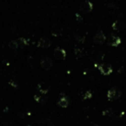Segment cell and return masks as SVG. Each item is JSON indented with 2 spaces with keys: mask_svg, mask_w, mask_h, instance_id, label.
Wrapping results in <instances>:
<instances>
[{
  "mask_svg": "<svg viewBox=\"0 0 126 126\" xmlns=\"http://www.w3.org/2000/svg\"><path fill=\"white\" fill-rule=\"evenodd\" d=\"M121 95H122V93H121L120 90H118L117 87H113V88H110L108 91L107 98H108V99L110 100V101H113V100L118 99L121 97Z\"/></svg>",
  "mask_w": 126,
  "mask_h": 126,
  "instance_id": "obj_1",
  "label": "cell"
},
{
  "mask_svg": "<svg viewBox=\"0 0 126 126\" xmlns=\"http://www.w3.org/2000/svg\"><path fill=\"white\" fill-rule=\"evenodd\" d=\"M93 5L90 1L88 0H85L79 5V11L83 13H90L93 11Z\"/></svg>",
  "mask_w": 126,
  "mask_h": 126,
  "instance_id": "obj_2",
  "label": "cell"
},
{
  "mask_svg": "<svg viewBox=\"0 0 126 126\" xmlns=\"http://www.w3.org/2000/svg\"><path fill=\"white\" fill-rule=\"evenodd\" d=\"M105 40H106V36L103 33V31H98L93 36V42L98 44V45L103 44L105 42Z\"/></svg>",
  "mask_w": 126,
  "mask_h": 126,
  "instance_id": "obj_3",
  "label": "cell"
},
{
  "mask_svg": "<svg viewBox=\"0 0 126 126\" xmlns=\"http://www.w3.org/2000/svg\"><path fill=\"white\" fill-rule=\"evenodd\" d=\"M53 61L49 57H43L41 61V67L45 70H48L53 67Z\"/></svg>",
  "mask_w": 126,
  "mask_h": 126,
  "instance_id": "obj_4",
  "label": "cell"
},
{
  "mask_svg": "<svg viewBox=\"0 0 126 126\" xmlns=\"http://www.w3.org/2000/svg\"><path fill=\"white\" fill-rule=\"evenodd\" d=\"M67 56V53H66L65 49L61 48V47H57L54 49V57L57 60H64Z\"/></svg>",
  "mask_w": 126,
  "mask_h": 126,
  "instance_id": "obj_5",
  "label": "cell"
},
{
  "mask_svg": "<svg viewBox=\"0 0 126 126\" xmlns=\"http://www.w3.org/2000/svg\"><path fill=\"white\" fill-rule=\"evenodd\" d=\"M107 43H108L109 46L117 47V46L121 43V39H120V37H118L117 35H111L110 37H109L108 41H107Z\"/></svg>",
  "mask_w": 126,
  "mask_h": 126,
  "instance_id": "obj_6",
  "label": "cell"
},
{
  "mask_svg": "<svg viewBox=\"0 0 126 126\" xmlns=\"http://www.w3.org/2000/svg\"><path fill=\"white\" fill-rule=\"evenodd\" d=\"M51 44H52V42L47 37H42L38 41L37 46L40 47H43V48H47V47H50Z\"/></svg>",
  "mask_w": 126,
  "mask_h": 126,
  "instance_id": "obj_7",
  "label": "cell"
},
{
  "mask_svg": "<svg viewBox=\"0 0 126 126\" xmlns=\"http://www.w3.org/2000/svg\"><path fill=\"white\" fill-rule=\"evenodd\" d=\"M100 73L104 75H110L112 73V68L110 65L108 64H101V65L98 67Z\"/></svg>",
  "mask_w": 126,
  "mask_h": 126,
  "instance_id": "obj_8",
  "label": "cell"
},
{
  "mask_svg": "<svg viewBox=\"0 0 126 126\" xmlns=\"http://www.w3.org/2000/svg\"><path fill=\"white\" fill-rule=\"evenodd\" d=\"M112 29H113L114 30H117V31H121V30L125 29V23H124V22L117 20V21L113 23V24H112Z\"/></svg>",
  "mask_w": 126,
  "mask_h": 126,
  "instance_id": "obj_9",
  "label": "cell"
},
{
  "mask_svg": "<svg viewBox=\"0 0 126 126\" xmlns=\"http://www.w3.org/2000/svg\"><path fill=\"white\" fill-rule=\"evenodd\" d=\"M37 88H38V91L40 92L42 94H46V93H48L49 89V86L47 84V83H44V82H42L37 86Z\"/></svg>",
  "mask_w": 126,
  "mask_h": 126,
  "instance_id": "obj_10",
  "label": "cell"
},
{
  "mask_svg": "<svg viewBox=\"0 0 126 126\" xmlns=\"http://www.w3.org/2000/svg\"><path fill=\"white\" fill-rule=\"evenodd\" d=\"M58 105L62 108H66L70 105V100L67 97H62L58 100Z\"/></svg>",
  "mask_w": 126,
  "mask_h": 126,
  "instance_id": "obj_11",
  "label": "cell"
},
{
  "mask_svg": "<svg viewBox=\"0 0 126 126\" xmlns=\"http://www.w3.org/2000/svg\"><path fill=\"white\" fill-rule=\"evenodd\" d=\"M34 98H35V100L36 102H38V103L42 104V105H43V104H46L47 101V98L45 96H43V95H37L35 94V96H34Z\"/></svg>",
  "mask_w": 126,
  "mask_h": 126,
  "instance_id": "obj_12",
  "label": "cell"
},
{
  "mask_svg": "<svg viewBox=\"0 0 126 126\" xmlns=\"http://www.w3.org/2000/svg\"><path fill=\"white\" fill-rule=\"evenodd\" d=\"M51 34H52L54 36L61 35V34H62V29L59 26H54L51 29Z\"/></svg>",
  "mask_w": 126,
  "mask_h": 126,
  "instance_id": "obj_13",
  "label": "cell"
},
{
  "mask_svg": "<svg viewBox=\"0 0 126 126\" xmlns=\"http://www.w3.org/2000/svg\"><path fill=\"white\" fill-rule=\"evenodd\" d=\"M16 42H17L18 47H23L24 46L28 45V40H27V39H25V38H23V37L18 38L17 40H16Z\"/></svg>",
  "mask_w": 126,
  "mask_h": 126,
  "instance_id": "obj_14",
  "label": "cell"
},
{
  "mask_svg": "<svg viewBox=\"0 0 126 126\" xmlns=\"http://www.w3.org/2000/svg\"><path fill=\"white\" fill-rule=\"evenodd\" d=\"M9 47H10V48L13 49V50H16V49L19 48V47H18V44H17V42H16V40L11 41V42L9 43Z\"/></svg>",
  "mask_w": 126,
  "mask_h": 126,
  "instance_id": "obj_15",
  "label": "cell"
},
{
  "mask_svg": "<svg viewBox=\"0 0 126 126\" xmlns=\"http://www.w3.org/2000/svg\"><path fill=\"white\" fill-rule=\"evenodd\" d=\"M75 55H76V57H78V58H80L81 56L83 55V53H82V51H81V49H79V48L75 49Z\"/></svg>",
  "mask_w": 126,
  "mask_h": 126,
  "instance_id": "obj_16",
  "label": "cell"
},
{
  "mask_svg": "<svg viewBox=\"0 0 126 126\" xmlns=\"http://www.w3.org/2000/svg\"><path fill=\"white\" fill-rule=\"evenodd\" d=\"M93 97V94H92L90 92H86L84 95V99H87V98H91Z\"/></svg>",
  "mask_w": 126,
  "mask_h": 126,
  "instance_id": "obj_17",
  "label": "cell"
},
{
  "mask_svg": "<svg viewBox=\"0 0 126 126\" xmlns=\"http://www.w3.org/2000/svg\"><path fill=\"white\" fill-rule=\"evenodd\" d=\"M104 115H107V116H112L113 115V112L110 110H106L105 111H104Z\"/></svg>",
  "mask_w": 126,
  "mask_h": 126,
  "instance_id": "obj_18",
  "label": "cell"
},
{
  "mask_svg": "<svg viewBox=\"0 0 126 126\" xmlns=\"http://www.w3.org/2000/svg\"><path fill=\"white\" fill-rule=\"evenodd\" d=\"M76 19H77L78 22H82V20H83L82 17H81V16L79 14H76Z\"/></svg>",
  "mask_w": 126,
  "mask_h": 126,
  "instance_id": "obj_19",
  "label": "cell"
},
{
  "mask_svg": "<svg viewBox=\"0 0 126 126\" xmlns=\"http://www.w3.org/2000/svg\"><path fill=\"white\" fill-rule=\"evenodd\" d=\"M29 126H30V125H29Z\"/></svg>",
  "mask_w": 126,
  "mask_h": 126,
  "instance_id": "obj_20",
  "label": "cell"
}]
</instances>
